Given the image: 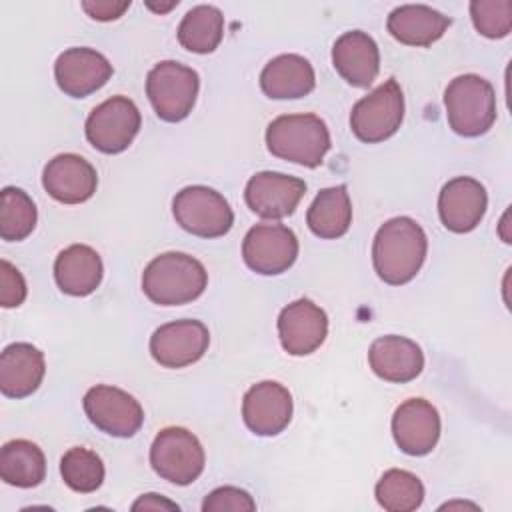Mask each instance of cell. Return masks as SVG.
<instances>
[{
    "label": "cell",
    "instance_id": "cell-28",
    "mask_svg": "<svg viewBox=\"0 0 512 512\" xmlns=\"http://www.w3.org/2000/svg\"><path fill=\"white\" fill-rule=\"evenodd\" d=\"M224 36V16L212 4H200L188 10L178 26V42L196 54H210Z\"/></svg>",
    "mask_w": 512,
    "mask_h": 512
},
{
    "label": "cell",
    "instance_id": "cell-36",
    "mask_svg": "<svg viewBox=\"0 0 512 512\" xmlns=\"http://www.w3.org/2000/svg\"><path fill=\"white\" fill-rule=\"evenodd\" d=\"M132 510H180V508L176 502H170L160 494H144L132 504Z\"/></svg>",
    "mask_w": 512,
    "mask_h": 512
},
{
    "label": "cell",
    "instance_id": "cell-14",
    "mask_svg": "<svg viewBox=\"0 0 512 512\" xmlns=\"http://www.w3.org/2000/svg\"><path fill=\"white\" fill-rule=\"evenodd\" d=\"M112 64L94 48H68L54 62L58 88L70 98H86L112 78Z\"/></svg>",
    "mask_w": 512,
    "mask_h": 512
},
{
    "label": "cell",
    "instance_id": "cell-4",
    "mask_svg": "<svg viewBox=\"0 0 512 512\" xmlns=\"http://www.w3.org/2000/svg\"><path fill=\"white\" fill-rule=\"evenodd\" d=\"M448 126L464 138L486 134L496 120V94L478 74L456 76L444 90Z\"/></svg>",
    "mask_w": 512,
    "mask_h": 512
},
{
    "label": "cell",
    "instance_id": "cell-25",
    "mask_svg": "<svg viewBox=\"0 0 512 512\" xmlns=\"http://www.w3.org/2000/svg\"><path fill=\"white\" fill-rule=\"evenodd\" d=\"M102 274V258L86 244H72L54 260V280L68 296L92 294L100 286Z\"/></svg>",
    "mask_w": 512,
    "mask_h": 512
},
{
    "label": "cell",
    "instance_id": "cell-16",
    "mask_svg": "<svg viewBox=\"0 0 512 512\" xmlns=\"http://www.w3.org/2000/svg\"><path fill=\"white\" fill-rule=\"evenodd\" d=\"M242 418L250 432L276 436L292 420V394L280 382H258L244 394Z\"/></svg>",
    "mask_w": 512,
    "mask_h": 512
},
{
    "label": "cell",
    "instance_id": "cell-37",
    "mask_svg": "<svg viewBox=\"0 0 512 512\" xmlns=\"http://www.w3.org/2000/svg\"><path fill=\"white\" fill-rule=\"evenodd\" d=\"M146 6L150 8V10H154V12H168V10H172L174 6H178V0H172V2H168V4H154V2H146Z\"/></svg>",
    "mask_w": 512,
    "mask_h": 512
},
{
    "label": "cell",
    "instance_id": "cell-35",
    "mask_svg": "<svg viewBox=\"0 0 512 512\" xmlns=\"http://www.w3.org/2000/svg\"><path fill=\"white\" fill-rule=\"evenodd\" d=\"M82 8L90 18L100 20V22H110V20L120 18L130 8V0H122V2H116V0H84Z\"/></svg>",
    "mask_w": 512,
    "mask_h": 512
},
{
    "label": "cell",
    "instance_id": "cell-2",
    "mask_svg": "<svg viewBox=\"0 0 512 512\" xmlns=\"http://www.w3.org/2000/svg\"><path fill=\"white\" fill-rule=\"evenodd\" d=\"M208 286V272L200 260L184 252H164L148 262L142 272L146 298L160 306H182Z\"/></svg>",
    "mask_w": 512,
    "mask_h": 512
},
{
    "label": "cell",
    "instance_id": "cell-24",
    "mask_svg": "<svg viewBox=\"0 0 512 512\" xmlns=\"http://www.w3.org/2000/svg\"><path fill=\"white\" fill-rule=\"evenodd\" d=\"M452 20L426 4H404L388 14L386 28L406 46H430L444 36Z\"/></svg>",
    "mask_w": 512,
    "mask_h": 512
},
{
    "label": "cell",
    "instance_id": "cell-1",
    "mask_svg": "<svg viewBox=\"0 0 512 512\" xmlns=\"http://www.w3.org/2000/svg\"><path fill=\"white\" fill-rule=\"evenodd\" d=\"M426 252L428 238L422 226L408 216H396L378 228L372 242V264L380 280L402 286L420 272Z\"/></svg>",
    "mask_w": 512,
    "mask_h": 512
},
{
    "label": "cell",
    "instance_id": "cell-21",
    "mask_svg": "<svg viewBox=\"0 0 512 512\" xmlns=\"http://www.w3.org/2000/svg\"><path fill=\"white\" fill-rule=\"evenodd\" d=\"M368 362L372 372L386 380L404 384L414 380L424 368L422 348L406 336H380L370 344Z\"/></svg>",
    "mask_w": 512,
    "mask_h": 512
},
{
    "label": "cell",
    "instance_id": "cell-23",
    "mask_svg": "<svg viewBox=\"0 0 512 512\" xmlns=\"http://www.w3.org/2000/svg\"><path fill=\"white\" fill-rule=\"evenodd\" d=\"M316 86L312 64L300 54H280L260 72V88L272 100H296Z\"/></svg>",
    "mask_w": 512,
    "mask_h": 512
},
{
    "label": "cell",
    "instance_id": "cell-17",
    "mask_svg": "<svg viewBox=\"0 0 512 512\" xmlns=\"http://www.w3.org/2000/svg\"><path fill=\"white\" fill-rule=\"evenodd\" d=\"M392 436L404 454H430L440 438L438 410L424 398H410L402 402L392 416Z\"/></svg>",
    "mask_w": 512,
    "mask_h": 512
},
{
    "label": "cell",
    "instance_id": "cell-27",
    "mask_svg": "<svg viewBox=\"0 0 512 512\" xmlns=\"http://www.w3.org/2000/svg\"><path fill=\"white\" fill-rule=\"evenodd\" d=\"M0 476L16 488H34L46 478V458L38 444L18 438L0 450Z\"/></svg>",
    "mask_w": 512,
    "mask_h": 512
},
{
    "label": "cell",
    "instance_id": "cell-32",
    "mask_svg": "<svg viewBox=\"0 0 512 512\" xmlns=\"http://www.w3.org/2000/svg\"><path fill=\"white\" fill-rule=\"evenodd\" d=\"M470 18L474 28L486 38H504L512 30L510 0H474L470 2Z\"/></svg>",
    "mask_w": 512,
    "mask_h": 512
},
{
    "label": "cell",
    "instance_id": "cell-10",
    "mask_svg": "<svg viewBox=\"0 0 512 512\" xmlns=\"http://www.w3.org/2000/svg\"><path fill=\"white\" fill-rule=\"evenodd\" d=\"M82 406L88 420L108 436L130 438L142 428L144 422L140 402L116 386H92L84 394Z\"/></svg>",
    "mask_w": 512,
    "mask_h": 512
},
{
    "label": "cell",
    "instance_id": "cell-18",
    "mask_svg": "<svg viewBox=\"0 0 512 512\" xmlns=\"http://www.w3.org/2000/svg\"><path fill=\"white\" fill-rule=\"evenodd\" d=\"M486 188L470 176L448 180L438 196V214L446 230L466 234L474 230L486 214Z\"/></svg>",
    "mask_w": 512,
    "mask_h": 512
},
{
    "label": "cell",
    "instance_id": "cell-9",
    "mask_svg": "<svg viewBox=\"0 0 512 512\" xmlns=\"http://www.w3.org/2000/svg\"><path fill=\"white\" fill-rule=\"evenodd\" d=\"M142 124L138 106L128 96H112L98 104L86 118L88 142L104 154L124 152Z\"/></svg>",
    "mask_w": 512,
    "mask_h": 512
},
{
    "label": "cell",
    "instance_id": "cell-6",
    "mask_svg": "<svg viewBox=\"0 0 512 512\" xmlns=\"http://www.w3.org/2000/svg\"><path fill=\"white\" fill-rule=\"evenodd\" d=\"M404 120V94L394 78H388L370 94L360 98L350 112L354 136L366 144L384 142L394 136Z\"/></svg>",
    "mask_w": 512,
    "mask_h": 512
},
{
    "label": "cell",
    "instance_id": "cell-20",
    "mask_svg": "<svg viewBox=\"0 0 512 512\" xmlns=\"http://www.w3.org/2000/svg\"><path fill=\"white\" fill-rule=\"evenodd\" d=\"M332 64L348 84L368 88L380 70L378 44L362 30L344 32L332 46Z\"/></svg>",
    "mask_w": 512,
    "mask_h": 512
},
{
    "label": "cell",
    "instance_id": "cell-11",
    "mask_svg": "<svg viewBox=\"0 0 512 512\" xmlns=\"http://www.w3.org/2000/svg\"><path fill=\"white\" fill-rule=\"evenodd\" d=\"M298 250L296 234L284 224H256L242 242L246 266L262 276H276L292 268Z\"/></svg>",
    "mask_w": 512,
    "mask_h": 512
},
{
    "label": "cell",
    "instance_id": "cell-3",
    "mask_svg": "<svg viewBox=\"0 0 512 512\" xmlns=\"http://www.w3.org/2000/svg\"><path fill=\"white\" fill-rule=\"evenodd\" d=\"M266 146L276 158L316 168L330 150V132L316 114H282L268 124Z\"/></svg>",
    "mask_w": 512,
    "mask_h": 512
},
{
    "label": "cell",
    "instance_id": "cell-29",
    "mask_svg": "<svg viewBox=\"0 0 512 512\" xmlns=\"http://www.w3.org/2000/svg\"><path fill=\"white\" fill-rule=\"evenodd\" d=\"M378 504L388 512H412L424 502V484L408 470H386L374 488Z\"/></svg>",
    "mask_w": 512,
    "mask_h": 512
},
{
    "label": "cell",
    "instance_id": "cell-12",
    "mask_svg": "<svg viewBox=\"0 0 512 512\" xmlns=\"http://www.w3.org/2000/svg\"><path fill=\"white\" fill-rule=\"evenodd\" d=\"M210 344V332L200 320H174L150 336V354L164 368H184L198 362Z\"/></svg>",
    "mask_w": 512,
    "mask_h": 512
},
{
    "label": "cell",
    "instance_id": "cell-34",
    "mask_svg": "<svg viewBox=\"0 0 512 512\" xmlns=\"http://www.w3.org/2000/svg\"><path fill=\"white\" fill-rule=\"evenodd\" d=\"M26 292V280L20 270L8 260H0V304L16 308L26 300Z\"/></svg>",
    "mask_w": 512,
    "mask_h": 512
},
{
    "label": "cell",
    "instance_id": "cell-26",
    "mask_svg": "<svg viewBox=\"0 0 512 512\" xmlns=\"http://www.w3.org/2000/svg\"><path fill=\"white\" fill-rule=\"evenodd\" d=\"M310 232L322 240H334L348 232L352 224V202L344 184L324 188L306 212Z\"/></svg>",
    "mask_w": 512,
    "mask_h": 512
},
{
    "label": "cell",
    "instance_id": "cell-5",
    "mask_svg": "<svg viewBox=\"0 0 512 512\" xmlns=\"http://www.w3.org/2000/svg\"><path fill=\"white\" fill-rule=\"evenodd\" d=\"M198 88V72L176 60L158 62L146 76V96L164 122L184 120L196 104Z\"/></svg>",
    "mask_w": 512,
    "mask_h": 512
},
{
    "label": "cell",
    "instance_id": "cell-31",
    "mask_svg": "<svg viewBox=\"0 0 512 512\" xmlns=\"http://www.w3.org/2000/svg\"><path fill=\"white\" fill-rule=\"evenodd\" d=\"M60 474L70 490L90 494L96 492L104 482V462L96 452L74 446L64 452L60 460Z\"/></svg>",
    "mask_w": 512,
    "mask_h": 512
},
{
    "label": "cell",
    "instance_id": "cell-22",
    "mask_svg": "<svg viewBox=\"0 0 512 512\" xmlns=\"http://www.w3.org/2000/svg\"><path fill=\"white\" fill-rule=\"evenodd\" d=\"M46 372L44 354L28 344H8L0 354V390L8 398H26L38 390Z\"/></svg>",
    "mask_w": 512,
    "mask_h": 512
},
{
    "label": "cell",
    "instance_id": "cell-15",
    "mask_svg": "<svg viewBox=\"0 0 512 512\" xmlns=\"http://www.w3.org/2000/svg\"><path fill=\"white\" fill-rule=\"evenodd\" d=\"M328 334L326 312L308 298H300L282 308L278 316V338L292 356H308L318 350Z\"/></svg>",
    "mask_w": 512,
    "mask_h": 512
},
{
    "label": "cell",
    "instance_id": "cell-7",
    "mask_svg": "<svg viewBox=\"0 0 512 512\" xmlns=\"http://www.w3.org/2000/svg\"><path fill=\"white\" fill-rule=\"evenodd\" d=\"M204 448L200 440L182 426L162 428L150 446L154 472L178 486L192 484L204 470Z\"/></svg>",
    "mask_w": 512,
    "mask_h": 512
},
{
    "label": "cell",
    "instance_id": "cell-13",
    "mask_svg": "<svg viewBox=\"0 0 512 512\" xmlns=\"http://www.w3.org/2000/svg\"><path fill=\"white\" fill-rule=\"evenodd\" d=\"M306 194V182L282 172H256L244 188L248 208L266 220L290 216Z\"/></svg>",
    "mask_w": 512,
    "mask_h": 512
},
{
    "label": "cell",
    "instance_id": "cell-30",
    "mask_svg": "<svg viewBox=\"0 0 512 512\" xmlns=\"http://www.w3.org/2000/svg\"><path fill=\"white\" fill-rule=\"evenodd\" d=\"M38 212L32 198L16 186H6L0 192V238L20 242L28 238L36 226Z\"/></svg>",
    "mask_w": 512,
    "mask_h": 512
},
{
    "label": "cell",
    "instance_id": "cell-33",
    "mask_svg": "<svg viewBox=\"0 0 512 512\" xmlns=\"http://www.w3.org/2000/svg\"><path fill=\"white\" fill-rule=\"evenodd\" d=\"M254 512L256 502L254 498L236 486H220L212 490L204 502H202V512Z\"/></svg>",
    "mask_w": 512,
    "mask_h": 512
},
{
    "label": "cell",
    "instance_id": "cell-19",
    "mask_svg": "<svg viewBox=\"0 0 512 512\" xmlns=\"http://www.w3.org/2000/svg\"><path fill=\"white\" fill-rule=\"evenodd\" d=\"M44 190L62 204H80L94 196L98 186L96 168L78 154H58L44 166Z\"/></svg>",
    "mask_w": 512,
    "mask_h": 512
},
{
    "label": "cell",
    "instance_id": "cell-8",
    "mask_svg": "<svg viewBox=\"0 0 512 512\" xmlns=\"http://www.w3.org/2000/svg\"><path fill=\"white\" fill-rule=\"evenodd\" d=\"M172 214L180 228L200 238H220L234 224L228 200L202 184L182 188L172 200Z\"/></svg>",
    "mask_w": 512,
    "mask_h": 512
}]
</instances>
